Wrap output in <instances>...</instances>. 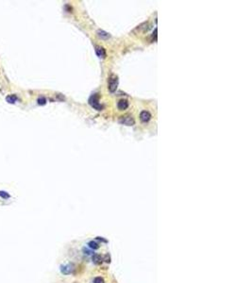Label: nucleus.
<instances>
[{
  "mask_svg": "<svg viewBox=\"0 0 252 283\" xmlns=\"http://www.w3.org/2000/svg\"><path fill=\"white\" fill-rule=\"evenodd\" d=\"M99 93H93L89 98V104L92 108H94V110H103V106L99 103Z\"/></svg>",
  "mask_w": 252,
  "mask_h": 283,
  "instance_id": "nucleus-1",
  "label": "nucleus"
},
{
  "mask_svg": "<svg viewBox=\"0 0 252 283\" xmlns=\"http://www.w3.org/2000/svg\"><path fill=\"white\" fill-rule=\"evenodd\" d=\"M118 86V77L115 75H111L109 78V91L111 93H114L116 91Z\"/></svg>",
  "mask_w": 252,
  "mask_h": 283,
  "instance_id": "nucleus-2",
  "label": "nucleus"
},
{
  "mask_svg": "<svg viewBox=\"0 0 252 283\" xmlns=\"http://www.w3.org/2000/svg\"><path fill=\"white\" fill-rule=\"evenodd\" d=\"M118 121H119L120 124L125 125H128V127H130V125H133L135 124V120L133 119L132 116H130V115L121 116Z\"/></svg>",
  "mask_w": 252,
  "mask_h": 283,
  "instance_id": "nucleus-3",
  "label": "nucleus"
},
{
  "mask_svg": "<svg viewBox=\"0 0 252 283\" xmlns=\"http://www.w3.org/2000/svg\"><path fill=\"white\" fill-rule=\"evenodd\" d=\"M75 271V265L73 263H68V264H64V265L61 266V272L64 274V275H70Z\"/></svg>",
  "mask_w": 252,
  "mask_h": 283,
  "instance_id": "nucleus-4",
  "label": "nucleus"
},
{
  "mask_svg": "<svg viewBox=\"0 0 252 283\" xmlns=\"http://www.w3.org/2000/svg\"><path fill=\"white\" fill-rule=\"evenodd\" d=\"M96 53L98 56V58H100V59H105L107 56L106 50L104 49V47H102V46H96Z\"/></svg>",
  "mask_w": 252,
  "mask_h": 283,
  "instance_id": "nucleus-5",
  "label": "nucleus"
},
{
  "mask_svg": "<svg viewBox=\"0 0 252 283\" xmlns=\"http://www.w3.org/2000/svg\"><path fill=\"white\" fill-rule=\"evenodd\" d=\"M140 119H141L142 122H143V123L148 122V121L151 119L150 112L147 111V110H143L141 113H140Z\"/></svg>",
  "mask_w": 252,
  "mask_h": 283,
  "instance_id": "nucleus-6",
  "label": "nucleus"
},
{
  "mask_svg": "<svg viewBox=\"0 0 252 283\" xmlns=\"http://www.w3.org/2000/svg\"><path fill=\"white\" fill-rule=\"evenodd\" d=\"M117 107H118V109H119L120 110H127L128 108V101L126 100V99H121V100L118 102Z\"/></svg>",
  "mask_w": 252,
  "mask_h": 283,
  "instance_id": "nucleus-7",
  "label": "nucleus"
},
{
  "mask_svg": "<svg viewBox=\"0 0 252 283\" xmlns=\"http://www.w3.org/2000/svg\"><path fill=\"white\" fill-rule=\"evenodd\" d=\"M97 36H98V38H100L102 40H107L111 37V35L109 33L106 32V31H104V30H101V29L97 30Z\"/></svg>",
  "mask_w": 252,
  "mask_h": 283,
  "instance_id": "nucleus-8",
  "label": "nucleus"
},
{
  "mask_svg": "<svg viewBox=\"0 0 252 283\" xmlns=\"http://www.w3.org/2000/svg\"><path fill=\"white\" fill-rule=\"evenodd\" d=\"M92 259H93V262H94V264L98 265V264H101V263H102L103 258L101 257L100 255H98V254H94L93 257H92Z\"/></svg>",
  "mask_w": 252,
  "mask_h": 283,
  "instance_id": "nucleus-9",
  "label": "nucleus"
},
{
  "mask_svg": "<svg viewBox=\"0 0 252 283\" xmlns=\"http://www.w3.org/2000/svg\"><path fill=\"white\" fill-rule=\"evenodd\" d=\"M18 100V97L16 94H10V96H8L6 97V101L8 103H10V104H14V103H16Z\"/></svg>",
  "mask_w": 252,
  "mask_h": 283,
  "instance_id": "nucleus-10",
  "label": "nucleus"
},
{
  "mask_svg": "<svg viewBox=\"0 0 252 283\" xmlns=\"http://www.w3.org/2000/svg\"><path fill=\"white\" fill-rule=\"evenodd\" d=\"M88 246L93 250H96V249L99 248V244L96 242H94V241H91V242H88Z\"/></svg>",
  "mask_w": 252,
  "mask_h": 283,
  "instance_id": "nucleus-11",
  "label": "nucleus"
},
{
  "mask_svg": "<svg viewBox=\"0 0 252 283\" xmlns=\"http://www.w3.org/2000/svg\"><path fill=\"white\" fill-rule=\"evenodd\" d=\"M0 197H2L3 199H8V198H10L11 195H10V194H9L8 192L0 191Z\"/></svg>",
  "mask_w": 252,
  "mask_h": 283,
  "instance_id": "nucleus-12",
  "label": "nucleus"
},
{
  "mask_svg": "<svg viewBox=\"0 0 252 283\" xmlns=\"http://www.w3.org/2000/svg\"><path fill=\"white\" fill-rule=\"evenodd\" d=\"M37 103H38L39 105H44V104L46 103V98L44 97V96L39 97L38 99H37Z\"/></svg>",
  "mask_w": 252,
  "mask_h": 283,
  "instance_id": "nucleus-13",
  "label": "nucleus"
},
{
  "mask_svg": "<svg viewBox=\"0 0 252 283\" xmlns=\"http://www.w3.org/2000/svg\"><path fill=\"white\" fill-rule=\"evenodd\" d=\"M94 283H105V281H104V278H103V277H96L94 279Z\"/></svg>",
  "mask_w": 252,
  "mask_h": 283,
  "instance_id": "nucleus-14",
  "label": "nucleus"
},
{
  "mask_svg": "<svg viewBox=\"0 0 252 283\" xmlns=\"http://www.w3.org/2000/svg\"><path fill=\"white\" fill-rule=\"evenodd\" d=\"M103 260H105L107 263H110V262H111V257H110V255H109V254H106L104 259H103Z\"/></svg>",
  "mask_w": 252,
  "mask_h": 283,
  "instance_id": "nucleus-15",
  "label": "nucleus"
},
{
  "mask_svg": "<svg viewBox=\"0 0 252 283\" xmlns=\"http://www.w3.org/2000/svg\"><path fill=\"white\" fill-rule=\"evenodd\" d=\"M83 252H85V254H87V255H90V254H92V252L90 250L86 249V248H83Z\"/></svg>",
  "mask_w": 252,
  "mask_h": 283,
  "instance_id": "nucleus-16",
  "label": "nucleus"
},
{
  "mask_svg": "<svg viewBox=\"0 0 252 283\" xmlns=\"http://www.w3.org/2000/svg\"><path fill=\"white\" fill-rule=\"evenodd\" d=\"M96 239H97V240H99V241H101V242H108V241H107V240H105V239H103L102 237H96Z\"/></svg>",
  "mask_w": 252,
  "mask_h": 283,
  "instance_id": "nucleus-17",
  "label": "nucleus"
}]
</instances>
